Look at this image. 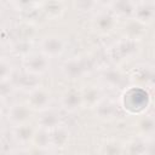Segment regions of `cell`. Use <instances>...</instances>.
<instances>
[{"label":"cell","mask_w":155,"mask_h":155,"mask_svg":"<svg viewBox=\"0 0 155 155\" xmlns=\"http://www.w3.org/2000/svg\"><path fill=\"white\" fill-rule=\"evenodd\" d=\"M111 8L119 16H124V17L132 16L133 17L136 2H133V1H115V2H111Z\"/></svg>","instance_id":"obj_17"},{"label":"cell","mask_w":155,"mask_h":155,"mask_svg":"<svg viewBox=\"0 0 155 155\" xmlns=\"http://www.w3.org/2000/svg\"><path fill=\"white\" fill-rule=\"evenodd\" d=\"M11 155H30V154H29V149L28 150L27 149H18V150L13 151Z\"/></svg>","instance_id":"obj_29"},{"label":"cell","mask_w":155,"mask_h":155,"mask_svg":"<svg viewBox=\"0 0 155 155\" xmlns=\"http://www.w3.org/2000/svg\"><path fill=\"white\" fill-rule=\"evenodd\" d=\"M0 132H1V131H0Z\"/></svg>","instance_id":"obj_31"},{"label":"cell","mask_w":155,"mask_h":155,"mask_svg":"<svg viewBox=\"0 0 155 155\" xmlns=\"http://www.w3.org/2000/svg\"><path fill=\"white\" fill-rule=\"evenodd\" d=\"M96 113H97L98 117L104 119V120H110L117 113V108H116V105L114 103L102 99L98 103V105L96 107Z\"/></svg>","instance_id":"obj_16"},{"label":"cell","mask_w":155,"mask_h":155,"mask_svg":"<svg viewBox=\"0 0 155 155\" xmlns=\"http://www.w3.org/2000/svg\"><path fill=\"white\" fill-rule=\"evenodd\" d=\"M4 104H5V99H2V98L0 97V113H1L2 109H4Z\"/></svg>","instance_id":"obj_30"},{"label":"cell","mask_w":155,"mask_h":155,"mask_svg":"<svg viewBox=\"0 0 155 155\" xmlns=\"http://www.w3.org/2000/svg\"><path fill=\"white\" fill-rule=\"evenodd\" d=\"M35 130L29 125V124H24V125H19V126H15L13 130V138L21 143V144H27L29 142L33 140Z\"/></svg>","instance_id":"obj_14"},{"label":"cell","mask_w":155,"mask_h":155,"mask_svg":"<svg viewBox=\"0 0 155 155\" xmlns=\"http://www.w3.org/2000/svg\"><path fill=\"white\" fill-rule=\"evenodd\" d=\"M154 126H155V122H154V117L151 115H144L143 117L139 119V121L137 124L138 131L145 137H150L154 133Z\"/></svg>","instance_id":"obj_20"},{"label":"cell","mask_w":155,"mask_h":155,"mask_svg":"<svg viewBox=\"0 0 155 155\" xmlns=\"http://www.w3.org/2000/svg\"><path fill=\"white\" fill-rule=\"evenodd\" d=\"M113 52H115V54H113L114 59L121 61L125 59L126 57H128L130 54H132L134 52L136 48V42L132 40H127L125 39L124 41H120L119 44H115L114 47H111Z\"/></svg>","instance_id":"obj_12"},{"label":"cell","mask_w":155,"mask_h":155,"mask_svg":"<svg viewBox=\"0 0 155 155\" xmlns=\"http://www.w3.org/2000/svg\"><path fill=\"white\" fill-rule=\"evenodd\" d=\"M50 67V61L46 56H44L42 53H33L30 56L27 57L25 62H24V69L25 73L34 75V76H40L44 73H46V70Z\"/></svg>","instance_id":"obj_2"},{"label":"cell","mask_w":155,"mask_h":155,"mask_svg":"<svg viewBox=\"0 0 155 155\" xmlns=\"http://www.w3.org/2000/svg\"><path fill=\"white\" fill-rule=\"evenodd\" d=\"M63 71L69 79H78L85 73V63L81 59H70L63 65Z\"/></svg>","instance_id":"obj_13"},{"label":"cell","mask_w":155,"mask_h":155,"mask_svg":"<svg viewBox=\"0 0 155 155\" xmlns=\"http://www.w3.org/2000/svg\"><path fill=\"white\" fill-rule=\"evenodd\" d=\"M38 125H39V128L51 132L52 130L57 128L61 125V117L58 113L47 109L41 113V116L38 120Z\"/></svg>","instance_id":"obj_8"},{"label":"cell","mask_w":155,"mask_h":155,"mask_svg":"<svg viewBox=\"0 0 155 155\" xmlns=\"http://www.w3.org/2000/svg\"><path fill=\"white\" fill-rule=\"evenodd\" d=\"M31 117V110L27 104H13L8 109L7 119L13 126H19L28 124Z\"/></svg>","instance_id":"obj_4"},{"label":"cell","mask_w":155,"mask_h":155,"mask_svg":"<svg viewBox=\"0 0 155 155\" xmlns=\"http://www.w3.org/2000/svg\"><path fill=\"white\" fill-rule=\"evenodd\" d=\"M41 53L47 58L61 56L65 50V41L58 35H50L42 39L41 44Z\"/></svg>","instance_id":"obj_3"},{"label":"cell","mask_w":155,"mask_h":155,"mask_svg":"<svg viewBox=\"0 0 155 155\" xmlns=\"http://www.w3.org/2000/svg\"><path fill=\"white\" fill-rule=\"evenodd\" d=\"M39 76H34V75H30L28 73H24L21 78H18L17 80V85L23 88V90H27L28 92L33 91L34 88L39 87V80H38Z\"/></svg>","instance_id":"obj_22"},{"label":"cell","mask_w":155,"mask_h":155,"mask_svg":"<svg viewBox=\"0 0 155 155\" xmlns=\"http://www.w3.org/2000/svg\"><path fill=\"white\" fill-rule=\"evenodd\" d=\"M103 79H104L105 82H108V84H110V85H119V84L122 81L121 74L117 73V71H114V70L105 73L104 76H103Z\"/></svg>","instance_id":"obj_26"},{"label":"cell","mask_w":155,"mask_h":155,"mask_svg":"<svg viewBox=\"0 0 155 155\" xmlns=\"http://www.w3.org/2000/svg\"><path fill=\"white\" fill-rule=\"evenodd\" d=\"M122 150L124 148L117 140L109 139L102 147V155H122Z\"/></svg>","instance_id":"obj_24"},{"label":"cell","mask_w":155,"mask_h":155,"mask_svg":"<svg viewBox=\"0 0 155 155\" xmlns=\"http://www.w3.org/2000/svg\"><path fill=\"white\" fill-rule=\"evenodd\" d=\"M29 154L30 155H50L48 154V149L38 148V147H34L33 149H30L29 150Z\"/></svg>","instance_id":"obj_28"},{"label":"cell","mask_w":155,"mask_h":155,"mask_svg":"<svg viewBox=\"0 0 155 155\" xmlns=\"http://www.w3.org/2000/svg\"><path fill=\"white\" fill-rule=\"evenodd\" d=\"M143 154H147V143L140 139L132 140L122 150V155H143Z\"/></svg>","instance_id":"obj_21"},{"label":"cell","mask_w":155,"mask_h":155,"mask_svg":"<svg viewBox=\"0 0 155 155\" xmlns=\"http://www.w3.org/2000/svg\"><path fill=\"white\" fill-rule=\"evenodd\" d=\"M12 74H13L12 64L6 59L0 58V82L10 81Z\"/></svg>","instance_id":"obj_25"},{"label":"cell","mask_w":155,"mask_h":155,"mask_svg":"<svg viewBox=\"0 0 155 155\" xmlns=\"http://www.w3.org/2000/svg\"><path fill=\"white\" fill-rule=\"evenodd\" d=\"M41 10L48 18H57L61 17V15L64 12V2H57V1H50L41 4Z\"/></svg>","instance_id":"obj_18"},{"label":"cell","mask_w":155,"mask_h":155,"mask_svg":"<svg viewBox=\"0 0 155 155\" xmlns=\"http://www.w3.org/2000/svg\"><path fill=\"white\" fill-rule=\"evenodd\" d=\"M50 103H51V93L42 87H36L28 93L27 105L31 111L42 113L48 109Z\"/></svg>","instance_id":"obj_1"},{"label":"cell","mask_w":155,"mask_h":155,"mask_svg":"<svg viewBox=\"0 0 155 155\" xmlns=\"http://www.w3.org/2000/svg\"><path fill=\"white\" fill-rule=\"evenodd\" d=\"M116 25V17L111 13L102 12L93 21V28L99 34H108L114 30Z\"/></svg>","instance_id":"obj_6"},{"label":"cell","mask_w":155,"mask_h":155,"mask_svg":"<svg viewBox=\"0 0 155 155\" xmlns=\"http://www.w3.org/2000/svg\"><path fill=\"white\" fill-rule=\"evenodd\" d=\"M82 105L81 99V91H78L76 88H69L64 92L62 96V107L67 111H76Z\"/></svg>","instance_id":"obj_7"},{"label":"cell","mask_w":155,"mask_h":155,"mask_svg":"<svg viewBox=\"0 0 155 155\" xmlns=\"http://www.w3.org/2000/svg\"><path fill=\"white\" fill-rule=\"evenodd\" d=\"M31 143L34 144V147L44 148V149H48V147H51V142H50V132L39 128V131H36V132L34 133V137H33Z\"/></svg>","instance_id":"obj_23"},{"label":"cell","mask_w":155,"mask_h":155,"mask_svg":"<svg viewBox=\"0 0 155 155\" xmlns=\"http://www.w3.org/2000/svg\"><path fill=\"white\" fill-rule=\"evenodd\" d=\"M147 93H144L140 98H134L133 96V91L130 90L128 92L125 93L124 97V107L130 109V111L136 113V111H140L145 108L147 105Z\"/></svg>","instance_id":"obj_11"},{"label":"cell","mask_w":155,"mask_h":155,"mask_svg":"<svg viewBox=\"0 0 155 155\" xmlns=\"http://www.w3.org/2000/svg\"><path fill=\"white\" fill-rule=\"evenodd\" d=\"M155 4L154 1H142V2H136V8L133 13V18L145 27L150 24L154 19L155 11H154Z\"/></svg>","instance_id":"obj_5"},{"label":"cell","mask_w":155,"mask_h":155,"mask_svg":"<svg viewBox=\"0 0 155 155\" xmlns=\"http://www.w3.org/2000/svg\"><path fill=\"white\" fill-rule=\"evenodd\" d=\"M68 138H69V132L65 127H63V125H59L57 128L50 132L51 145L56 148H64L68 142Z\"/></svg>","instance_id":"obj_15"},{"label":"cell","mask_w":155,"mask_h":155,"mask_svg":"<svg viewBox=\"0 0 155 155\" xmlns=\"http://www.w3.org/2000/svg\"><path fill=\"white\" fill-rule=\"evenodd\" d=\"M82 105L88 108H96L98 103L102 101V91L97 86H88L84 91H81Z\"/></svg>","instance_id":"obj_10"},{"label":"cell","mask_w":155,"mask_h":155,"mask_svg":"<svg viewBox=\"0 0 155 155\" xmlns=\"http://www.w3.org/2000/svg\"><path fill=\"white\" fill-rule=\"evenodd\" d=\"M13 90H15V85H12L10 81L0 82V97L2 99L7 98V96H10Z\"/></svg>","instance_id":"obj_27"},{"label":"cell","mask_w":155,"mask_h":155,"mask_svg":"<svg viewBox=\"0 0 155 155\" xmlns=\"http://www.w3.org/2000/svg\"><path fill=\"white\" fill-rule=\"evenodd\" d=\"M147 31V27L144 24H142L140 22L136 21L134 18H131L127 24L124 28V33L127 40H132L136 41L138 39H140Z\"/></svg>","instance_id":"obj_9"},{"label":"cell","mask_w":155,"mask_h":155,"mask_svg":"<svg viewBox=\"0 0 155 155\" xmlns=\"http://www.w3.org/2000/svg\"><path fill=\"white\" fill-rule=\"evenodd\" d=\"M132 78L134 80H137V82L139 85H151L153 84V78H154V74H153V70L151 68L149 67H143V68H139L137 70L133 71V75Z\"/></svg>","instance_id":"obj_19"}]
</instances>
